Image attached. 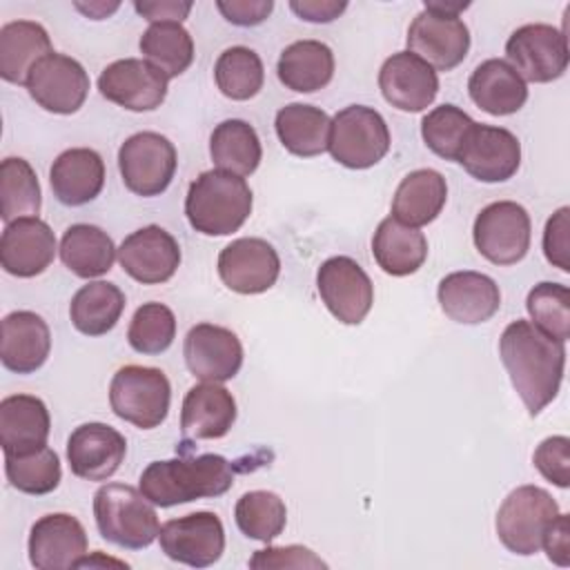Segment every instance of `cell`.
I'll return each instance as SVG.
<instances>
[{
	"instance_id": "obj_55",
	"label": "cell",
	"mask_w": 570,
	"mask_h": 570,
	"mask_svg": "<svg viewBox=\"0 0 570 570\" xmlns=\"http://www.w3.org/2000/svg\"><path fill=\"white\" fill-rule=\"evenodd\" d=\"M82 566H118V568H129L125 561H118V559H111V557H102L100 552H96V557H82L78 568Z\"/></svg>"
},
{
	"instance_id": "obj_22",
	"label": "cell",
	"mask_w": 570,
	"mask_h": 570,
	"mask_svg": "<svg viewBox=\"0 0 570 570\" xmlns=\"http://www.w3.org/2000/svg\"><path fill=\"white\" fill-rule=\"evenodd\" d=\"M127 441L107 423H82L67 439L71 472L85 481H107L125 461Z\"/></svg>"
},
{
	"instance_id": "obj_51",
	"label": "cell",
	"mask_w": 570,
	"mask_h": 570,
	"mask_svg": "<svg viewBox=\"0 0 570 570\" xmlns=\"http://www.w3.org/2000/svg\"><path fill=\"white\" fill-rule=\"evenodd\" d=\"M136 13H140L145 20L154 22H183L189 11L191 2L189 0H156V2H134Z\"/></svg>"
},
{
	"instance_id": "obj_24",
	"label": "cell",
	"mask_w": 570,
	"mask_h": 570,
	"mask_svg": "<svg viewBox=\"0 0 570 570\" xmlns=\"http://www.w3.org/2000/svg\"><path fill=\"white\" fill-rule=\"evenodd\" d=\"M436 298L443 314L463 325L485 323L501 307V292L494 278L470 269L443 276Z\"/></svg>"
},
{
	"instance_id": "obj_10",
	"label": "cell",
	"mask_w": 570,
	"mask_h": 570,
	"mask_svg": "<svg viewBox=\"0 0 570 570\" xmlns=\"http://www.w3.org/2000/svg\"><path fill=\"white\" fill-rule=\"evenodd\" d=\"M505 56L523 80L552 82L568 69V38L546 22L523 24L508 38Z\"/></svg>"
},
{
	"instance_id": "obj_28",
	"label": "cell",
	"mask_w": 570,
	"mask_h": 570,
	"mask_svg": "<svg viewBox=\"0 0 570 570\" xmlns=\"http://www.w3.org/2000/svg\"><path fill=\"white\" fill-rule=\"evenodd\" d=\"M51 416L42 399L11 394L0 401V445L4 454H24L47 445Z\"/></svg>"
},
{
	"instance_id": "obj_49",
	"label": "cell",
	"mask_w": 570,
	"mask_h": 570,
	"mask_svg": "<svg viewBox=\"0 0 570 570\" xmlns=\"http://www.w3.org/2000/svg\"><path fill=\"white\" fill-rule=\"evenodd\" d=\"M223 18L236 27H256L274 9L272 0H218L216 2Z\"/></svg>"
},
{
	"instance_id": "obj_42",
	"label": "cell",
	"mask_w": 570,
	"mask_h": 570,
	"mask_svg": "<svg viewBox=\"0 0 570 570\" xmlns=\"http://www.w3.org/2000/svg\"><path fill=\"white\" fill-rule=\"evenodd\" d=\"M234 519L245 537L269 543L285 530L287 508L276 492L252 490L236 501Z\"/></svg>"
},
{
	"instance_id": "obj_34",
	"label": "cell",
	"mask_w": 570,
	"mask_h": 570,
	"mask_svg": "<svg viewBox=\"0 0 570 570\" xmlns=\"http://www.w3.org/2000/svg\"><path fill=\"white\" fill-rule=\"evenodd\" d=\"M330 116L314 105L289 102L278 109L274 127L281 145L301 158L318 156L327 149Z\"/></svg>"
},
{
	"instance_id": "obj_43",
	"label": "cell",
	"mask_w": 570,
	"mask_h": 570,
	"mask_svg": "<svg viewBox=\"0 0 570 570\" xmlns=\"http://www.w3.org/2000/svg\"><path fill=\"white\" fill-rule=\"evenodd\" d=\"M472 125L474 120L456 105H441L423 116L421 136L430 151L456 163Z\"/></svg>"
},
{
	"instance_id": "obj_44",
	"label": "cell",
	"mask_w": 570,
	"mask_h": 570,
	"mask_svg": "<svg viewBox=\"0 0 570 570\" xmlns=\"http://www.w3.org/2000/svg\"><path fill=\"white\" fill-rule=\"evenodd\" d=\"M532 323L548 336L566 343L570 336V292L561 283H537L525 298Z\"/></svg>"
},
{
	"instance_id": "obj_12",
	"label": "cell",
	"mask_w": 570,
	"mask_h": 570,
	"mask_svg": "<svg viewBox=\"0 0 570 570\" xmlns=\"http://www.w3.org/2000/svg\"><path fill=\"white\" fill-rule=\"evenodd\" d=\"M470 49V29L454 13L423 7L407 29V51L425 60L434 71H450L461 65Z\"/></svg>"
},
{
	"instance_id": "obj_23",
	"label": "cell",
	"mask_w": 570,
	"mask_h": 570,
	"mask_svg": "<svg viewBox=\"0 0 570 570\" xmlns=\"http://www.w3.org/2000/svg\"><path fill=\"white\" fill-rule=\"evenodd\" d=\"M379 89L392 107L416 114L434 102L439 94V76L412 51H399L381 65Z\"/></svg>"
},
{
	"instance_id": "obj_19",
	"label": "cell",
	"mask_w": 570,
	"mask_h": 570,
	"mask_svg": "<svg viewBox=\"0 0 570 570\" xmlns=\"http://www.w3.org/2000/svg\"><path fill=\"white\" fill-rule=\"evenodd\" d=\"M120 267L142 285L169 281L180 265L176 238L160 225H147L131 232L118 247Z\"/></svg>"
},
{
	"instance_id": "obj_18",
	"label": "cell",
	"mask_w": 570,
	"mask_h": 570,
	"mask_svg": "<svg viewBox=\"0 0 570 570\" xmlns=\"http://www.w3.org/2000/svg\"><path fill=\"white\" fill-rule=\"evenodd\" d=\"M183 356L196 379L223 383L238 374L243 365V345L232 330L214 323H198L185 336Z\"/></svg>"
},
{
	"instance_id": "obj_16",
	"label": "cell",
	"mask_w": 570,
	"mask_h": 570,
	"mask_svg": "<svg viewBox=\"0 0 570 570\" xmlns=\"http://www.w3.org/2000/svg\"><path fill=\"white\" fill-rule=\"evenodd\" d=\"M456 163L481 183H503L521 165V142L510 129L474 122Z\"/></svg>"
},
{
	"instance_id": "obj_40",
	"label": "cell",
	"mask_w": 570,
	"mask_h": 570,
	"mask_svg": "<svg viewBox=\"0 0 570 570\" xmlns=\"http://www.w3.org/2000/svg\"><path fill=\"white\" fill-rule=\"evenodd\" d=\"M214 78L223 96L232 100H249L263 89V60L249 47H229L218 56L214 65Z\"/></svg>"
},
{
	"instance_id": "obj_8",
	"label": "cell",
	"mask_w": 570,
	"mask_h": 570,
	"mask_svg": "<svg viewBox=\"0 0 570 570\" xmlns=\"http://www.w3.org/2000/svg\"><path fill=\"white\" fill-rule=\"evenodd\" d=\"M176 165V147L158 131H138L118 149L122 183L131 194L142 198L160 196L169 187Z\"/></svg>"
},
{
	"instance_id": "obj_21",
	"label": "cell",
	"mask_w": 570,
	"mask_h": 570,
	"mask_svg": "<svg viewBox=\"0 0 570 570\" xmlns=\"http://www.w3.org/2000/svg\"><path fill=\"white\" fill-rule=\"evenodd\" d=\"M56 258V236L38 216L16 218L4 225L0 236V265L18 278L42 274Z\"/></svg>"
},
{
	"instance_id": "obj_50",
	"label": "cell",
	"mask_w": 570,
	"mask_h": 570,
	"mask_svg": "<svg viewBox=\"0 0 570 570\" xmlns=\"http://www.w3.org/2000/svg\"><path fill=\"white\" fill-rule=\"evenodd\" d=\"M541 548L557 566H570V517L559 512L543 532Z\"/></svg>"
},
{
	"instance_id": "obj_5",
	"label": "cell",
	"mask_w": 570,
	"mask_h": 570,
	"mask_svg": "<svg viewBox=\"0 0 570 570\" xmlns=\"http://www.w3.org/2000/svg\"><path fill=\"white\" fill-rule=\"evenodd\" d=\"M171 385L163 370L147 365H125L109 383V405L114 414L140 430L158 428L169 412Z\"/></svg>"
},
{
	"instance_id": "obj_45",
	"label": "cell",
	"mask_w": 570,
	"mask_h": 570,
	"mask_svg": "<svg viewBox=\"0 0 570 570\" xmlns=\"http://www.w3.org/2000/svg\"><path fill=\"white\" fill-rule=\"evenodd\" d=\"M176 338V316L165 303H142L129 323L127 341L138 354H160Z\"/></svg>"
},
{
	"instance_id": "obj_47",
	"label": "cell",
	"mask_w": 570,
	"mask_h": 570,
	"mask_svg": "<svg viewBox=\"0 0 570 570\" xmlns=\"http://www.w3.org/2000/svg\"><path fill=\"white\" fill-rule=\"evenodd\" d=\"M249 568L269 570V568H327V563L316 557L305 546H267L265 550H256L249 559Z\"/></svg>"
},
{
	"instance_id": "obj_38",
	"label": "cell",
	"mask_w": 570,
	"mask_h": 570,
	"mask_svg": "<svg viewBox=\"0 0 570 570\" xmlns=\"http://www.w3.org/2000/svg\"><path fill=\"white\" fill-rule=\"evenodd\" d=\"M140 53L160 73L176 78L194 60V40L180 22H154L140 36Z\"/></svg>"
},
{
	"instance_id": "obj_33",
	"label": "cell",
	"mask_w": 570,
	"mask_h": 570,
	"mask_svg": "<svg viewBox=\"0 0 570 570\" xmlns=\"http://www.w3.org/2000/svg\"><path fill=\"white\" fill-rule=\"evenodd\" d=\"M276 73L292 91H318L327 87L334 76V53L321 40H296L281 51Z\"/></svg>"
},
{
	"instance_id": "obj_46",
	"label": "cell",
	"mask_w": 570,
	"mask_h": 570,
	"mask_svg": "<svg viewBox=\"0 0 570 570\" xmlns=\"http://www.w3.org/2000/svg\"><path fill=\"white\" fill-rule=\"evenodd\" d=\"M532 463L543 479H548L557 488H568L570 485V439L563 434L543 439L532 454Z\"/></svg>"
},
{
	"instance_id": "obj_41",
	"label": "cell",
	"mask_w": 570,
	"mask_h": 570,
	"mask_svg": "<svg viewBox=\"0 0 570 570\" xmlns=\"http://www.w3.org/2000/svg\"><path fill=\"white\" fill-rule=\"evenodd\" d=\"M4 474L18 492L40 497L58 488L62 468L58 454L42 445L24 454H4Z\"/></svg>"
},
{
	"instance_id": "obj_29",
	"label": "cell",
	"mask_w": 570,
	"mask_h": 570,
	"mask_svg": "<svg viewBox=\"0 0 570 570\" xmlns=\"http://www.w3.org/2000/svg\"><path fill=\"white\" fill-rule=\"evenodd\" d=\"M468 91L472 102L490 116L517 114L528 100L525 80L501 58L481 62L468 80Z\"/></svg>"
},
{
	"instance_id": "obj_3",
	"label": "cell",
	"mask_w": 570,
	"mask_h": 570,
	"mask_svg": "<svg viewBox=\"0 0 570 570\" xmlns=\"http://www.w3.org/2000/svg\"><path fill=\"white\" fill-rule=\"evenodd\" d=\"M254 196L245 178L209 169L203 171L187 189L185 216L189 225L205 236H227L249 218Z\"/></svg>"
},
{
	"instance_id": "obj_11",
	"label": "cell",
	"mask_w": 570,
	"mask_h": 570,
	"mask_svg": "<svg viewBox=\"0 0 570 570\" xmlns=\"http://www.w3.org/2000/svg\"><path fill=\"white\" fill-rule=\"evenodd\" d=\"M24 87L42 109L69 116L87 100L89 73L76 58L51 51L33 65Z\"/></svg>"
},
{
	"instance_id": "obj_53",
	"label": "cell",
	"mask_w": 570,
	"mask_h": 570,
	"mask_svg": "<svg viewBox=\"0 0 570 570\" xmlns=\"http://www.w3.org/2000/svg\"><path fill=\"white\" fill-rule=\"evenodd\" d=\"M120 4L118 2H89V4H82V2H76V9L82 11L87 18H94V20H102L107 18L109 13H114Z\"/></svg>"
},
{
	"instance_id": "obj_17",
	"label": "cell",
	"mask_w": 570,
	"mask_h": 570,
	"mask_svg": "<svg viewBox=\"0 0 570 570\" xmlns=\"http://www.w3.org/2000/svg\"><path fill=\"white\" fill-rule=\"evenodd\" d=\"M278 274V252L263 238H236L218 254V276L236 294H263Z\"/></svg>"
},
{
	"instance_id": "obj_2",
	"label": "cell",
	"mask_w": 570,
	"mask_h": 570,
	"mask_svg": "<svg viewBox=\"0 0 570 570\" xmlns=\"http://www.w3.org/2000/svg\"><path fill=\"white\" fill-rule=\"evenodd\" d=\"M234 485V468L220 454L151 461L140 474V492L160 508L220 497Z\"/></svg>"
},
{
	"instance_id": "obj_27",
	"label": "cell",
	"mask_w": 570,
	"mask_h": 570,
	"mask_svg": "<svg viewBox=\"0 0 570 570\" xmlns=\"http://www.w3.org/2000/svg\"><path fill=\"white\" fill-rule=\"evenodd\" d=\"M49 183L53 196L67 207L91 203L105 185V163L96 149L73 147L62 151L51 169Z\"/></svg>"
},
{
	"instance_id": "obj_6",
	"label": "cell",
	"mask_w": 570,
	"mask_h": 570,
	"mask_svg": "<svg viewBox=\"0 0 570 570\" xmlns=\"http://www.w3.org/2000/svg\"><path fill=\"white\" fill-rule=\"evenodd\" d=\"M385 118L365 105H350L332 118L327 151L350 169H367L390 151Z\"/></svg>"
},
{
	"instance_id": "obj_52",
	"label": "cell",
	"mask_w": 570,
	"mask_h": 570,
	"mask_svg": "<svg viewBox=\"0 0 570 570\" xmlns=\"http://www.w3.org/2000/svg\"><path fill=\"white\" fill-rule=\"evenodd\" d=\"M289 9L307 22H332L336 20L345 9L347 2L338 0H292Z\"/></svg>"
},
{
	"instance_id": "obj_9",
	"label": "cell",
	"mask_w": 570,
	"mask_h": 570,
	"mask_svg": "<svg viewBox=\"0 0 570 570\" xmlns=\"http://www.w3.org/2000/svg\"><path fill=\"white\" fill-rule=\"evenodd\" d=\"M532 223L523 205L497 200L485 205L472 227V238L483 258L494 265H514L530 249Z\"/></svg>"
},
{
	"instance_id": "obj_20",
	"label": "cell",
	"mask_w": 570,
	"mask_h": 570,
	"mask_svg": "<svg viewBox=\"0 0 570 570\" xmlns=\"http://www.w3.org/2000/svg\"><path fill=\"white\" fill-rule=\"evenodd\" d=\"M87 557V532L82 523L67 512L40 517L29 532V561L38 570L78 568Z\"/></svg>"
},
{
	"instance_id": "obj_7",
	"label": "cell",
	"mask_w": 570,
	"mask_h": 570,
	"mask_svg": "<svg viewBox=\"0 0 570 570\" xmlns=\"http://www.w3.org/2000/svg\"><path fill=\"white\" fill-rule=\"evenodd\" d=\"M559 514L552 494L539 485H519L501 503L497 512V534L501 543L521 557L541 550L543 532Z\"/></svg>"
},
{
	"instance_id": "obj_39",
	"label": "cell",
	"mask_w": 570,
	"mask_h": 570,
	"mask_svg": "<svg viewBox=\"0 0 570 570\" xmlns=\"http://www.w3.org/2000/svg\"><path fill=\"white\" fill-rule=\"evenodd\" d=\"M42 205L40 183L24 158L9 156L0 165V218L11 223L24 216H38Z\"/></svg>"
},
{
	"instance_id": "obj_15",
	"label": "cell",
	"mask_w": 570,
	"mask_h": 570,
	"mask_svg": "<svg viewBox=\"0 0 570 570\" xmlns=\"http://www.w3.org/2000/svg\"><path fill=\"white\" fill-rule=\"evenodd\" d=\"M169 78L140 58H122L98 76V91L109 102L129 111L158 109L167 96Z\"/></svg>"
},
{
	"instance_id": "obj_36",
	"label": "cell",
	"mask_w": 570,
	"mask_h": 570,
	"mask_svg": "<svg viewBox=\"0 0 570 570\" xmlns=\"http://www.w3.org/2000/svg\"><path fill=\"white\" fill-rule=\"evenodd\" d=\"M125 309V294L109 281H89L82 285L71 303L69 318L85 336H102L116 327Z\"/></svg>"
},
{
	"instance_id": "obj_48",
	"label": "cell",
	"mask_w": 570,
	"mask_h": 570,
	"mask_svg": "<svg viewBox=\"0 0 570 570\" xmlns=\"http://www.w3.org/2000/svg\"><path fill=\"white\" fill-rule=\"evenodd\" d=\"M543 254L550 265L570 272V209H557L543 229Z\"/></svg>"
},
{
	"instance_id": "obj_32",
	"label": "cell",
	"mask_w": 570,
	"mask_h": 570,
	"mask_svg": "<svg viewBox=\"0 0 570 570\" xmlns=\"http://www.w3.org/2000/svg\"><path fill=\"white\" fill-rule=\"evenodd\" d=\"M47 29L33 20H13L0 29V76L11 85H24L38 60L49 56Z\"/></svg>"
},
{
	"instance_id": "obj_13",
	"label": "cell",
	"mask_w": 570,
	"mask_h": 570,
	"mask_svg": "<svg viewBox=\"0 0 570 570\" xmlns=\"http://www.w3.org/2000/svg\"><path fill=\"white\" fill-rule=\"evenodd\" d=\"M318 294L330 314L343 325H358L374 303V285L350 256H332L316 272Z\"/></svg>"
},
{
	"instance_id": "obj_1",
	"label": "cell",
	"mask_w": 570,
	"mask_h": 570,
	"mask_svg": "<svg viewBox=\"0 0 570 570\" xmlns=\"http://www.w3.org/2000/svg\"><path fill=\"white\" fill-rule=\"evenodd\" d=\"M501 363L530 416L554 401L563 381L566 343L541 332L532 321H512L499 338Z\"/></svg>"
},
{
	"instance_id": "obj_14",
	"label": "cell",
	"mask_w": 570,
	"mask_h": 570,
	"mask_svg": "<svg viewBox=\"0 0 570 570\" xmlns=\"http://www.w3.org/2000/svg\"><path fill=\"white\" fill-rule=\"evenodd\" d=\"M160 550L183 566H214L225 550V528L218 514L200 510L169 519L158 532Z\"/></svg>"
},
{
	"instance_id": "obj_54",
	"label": "cell",
	"mask_w": 570,
	"mask_h": 570,
	"mask_svg": "<svg viewBox=\"0 0 570 570\" xmlns=\"http://www.w3.org/2000/svg\"><path fill=\"white\" fill-rule=\"evenodd\" d=\"M423 7H428V9H434V11H441V13H454V16H459L463 9H468L470 7V2H443V0H425L423 2Z\"/></svg>"
},
{
	"instance_id": "obj_26",
	"label": "cell",
	"mask_w": 570,
	"mask_h": 570,
	"mask_svg": "<svg viewBox=\"0 0 570 570\" xmlns=\"http://www.w3.org/2000/svg\"><path fill=\"white\" fill-rule=\"evenodd\" d=\"M236 421V401L220 383L194 385L180 407V432L187 439H223Z\"/></svg>"
},
{
	"instance_id": "obj_35",
	"label": "cell",
	"mask_w": 570,
	"mask_h": 570,
	"mask_svg": "<svg viewBox=\"0 0 570 570\" xmlns=\"http://www.w3.org/2000/svg\"><path fill=\"white\" fill-rule=\"evenodd\" d=\"M116 254L118 249L111 236L89 223H76L67 227L60 240L62 265L80 278H96L107 274L116 261Z\"/></svg>"
},
{
	"instance_id": "obj_31",
	"label": "cell",
	"mask_w": 570,
	"mask_h": 570,
	"mask_svg": "<svg viewBox=\"0 0 570 570\" xmlns=\"http://www.w3.org/2000/svg\"><path fill=\"white\" fill-rule=\"evenodd\" d=\"M372 254L385 274L410 276L428 258V238L419 227H410L394 216H387L374 232Z\"/></svg>"
},
{
	"instance_id": "obj_37",
	"label": "cell",
	"mask_w": 570,
	"mask_h": 570,
	"mask_svg": "<svg viewBox=\"0 0 570 570\" xmlns=\"http://www.w3.org/2000/svg\"><path fill=\"white\" fill-rule=\"evenodd\" d=\"M209 156L218 169L243 178L256 171L263 149L258 134L249 122L229 118L214 127L209 138Z\"/></svg>"
},
{
	"instance_id": "obj_25",
	"label": "cell",
	"mask_w": 570,
	"mask_h": 570,
	"mask_svg": "<svg viewBox=\"0 0 570 570\" xmlns=\"http://www.w3.org/2000/svg\"><path fill=\"white\" fill-rule=\"evenodd\" d=\"M51 352V332L45 318L29 309L2 318L0 361L9 372L31 374L45 365Z\"/></svg>"
},
{
	"instance_id": "obj_4",
	"label": "cell",
	"mask_w": 570,
	"mask_h": 570,
	"mask_svg": "<svg viewBox=\"0 0 570 570\" xmlns=\"http://www.w3.org/2000/svg\"><path fill=\"white\" fill-rule=\"evenodd\" d=\"M94 519L100 537L125 550H142L160 532L154 503L127 483H107L96 490Z\"/></svg>"
},
{
	"instance_id": "obj_30",
	"label": "cell",
	"mask_w": 570,
	"mask_h": 570,
	"mask_svg": "<svg viewBox=\"0 0 570 570\" xmlns=\"http://www.w3.org/2000/svg\"><path fill=\"white\" fill-rule=\"evenodd\" d=\"M448 183L436 169H414L396 187L392 216L410 227L432 223L445 207Z\"/></svg>"
}]
</instances>
